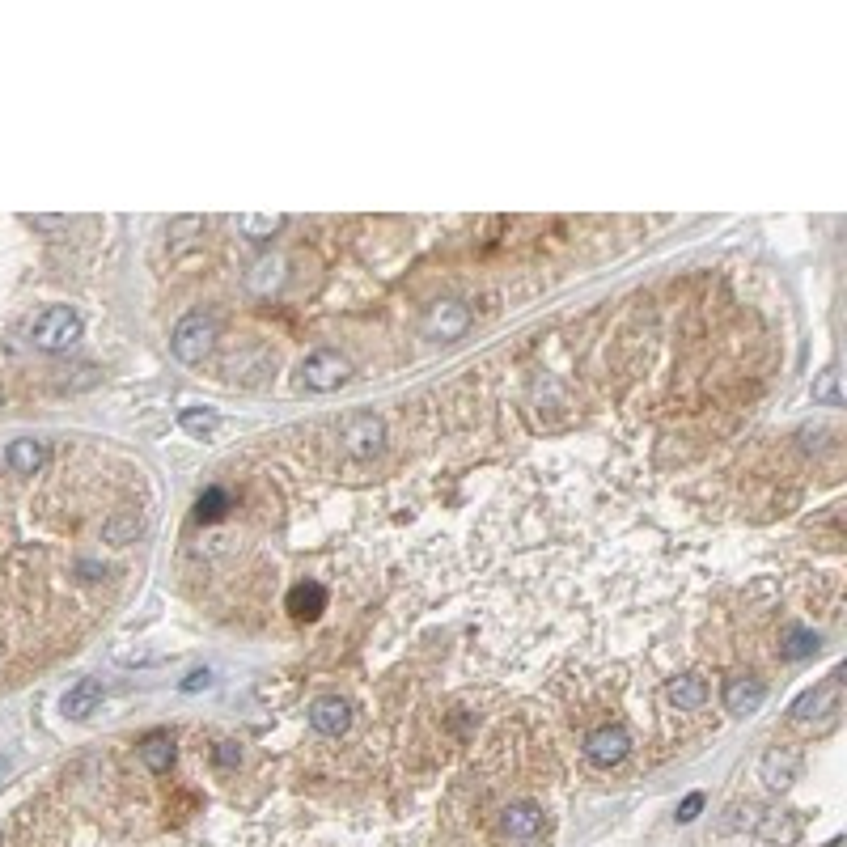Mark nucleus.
Wrapping results in <instances>:
<instances>
[{"mask_svg":"<svg viewBox=\"0 0 847 847\" xmlns=\"http://www.w3.org/2000/svg\"><path fill=\"white\" fill-rule=\"evenodd\" d=\"M30 344L39 352H51V356L72 352L81 344V314L72 310V305H47L30 327Z\"/></svg>","mask_w":847,"mask_h":847,"instance_id":"obj_1","label":"nucleus"},{"mask_svg":"<svg viewBox=\"0 0 847 847\" xmlns=\"http://www.w3.org/2000/svg\"><path fill=\"white\" fill-rule=\"evenodd\" d=\"M216 344V322L208 314H187L174 322L170 331V352L183 360V365H200V360L212 352Z\"/></svg>","mask_w":847,"mask_h":847,"instance_id":"obj_2","label":"nucleus"},{"mask_svg":"<svg viewBox=\"0 0 847 847\" xmlns=\"http://www.w3.org/2000/svg\"><path fill=\"white\" fill-rule=\"evenodd\" d=\"M348 377H352V360L331 352V348H318L301 360V386L314 390V394H331V390L344 386Z\"/></svg>","mask_w":847,"mask_h":847,"instance_id":"obj_3","label":"nucleus"},{"mask_svg":"<svg viewBox=\"0 0 847 847\" xmlns=\"http://www.w3.org/2000/svg\"><path fill=\"white\" fill-rule=\"evenodd\" d=\"M471 322L475 318L462 301H432L424 322H420V331H424V339H432V344H454V339H462L466 331H471Z\"/></svg>","mask_w":847,"mask_h":847,"instance_id":"obj_4","label":"nucleus"},{"mask_svg":"<svg viewBox=\"0 0 847 847\" xmlns=\"http://www.w3.org/2000/svg\"><path fill=\"white\" fill-rule=\"evenodd\" d=\"M339 441H344L348 454L373 458V454H382V449H386V424L377 420L373 411H356V416H348L344 428H339Z\"/></svg>","mask_w":847,"mask_h":847,"instance_id":"obj_5","label":"nucleus"},{"mask_svg":"<svg viewBox=\"0 0 847 847\" xmlns=\"http://www.w3.org/2000/svg\"><path fill=\"white\" fill-rule=\"evenodd\" d=\"M759 780L771 792H788L792 784L801 780V750L792 746H771L763 759H759Z\"/></svg>","mask_w":847,"mask_h":847,"instance_id":"obj_6","label":"nucleus"},{"mask_svg":"<svg viewBox=\"0 0 847 847\" xmlns=\"http://www.w3.org/2000/svg\"><path fill=\"white\" fill-rule=\"evenodd\" d=\"M585 754H589V763H598V767H619L627 754H632V737L619 725H602L585 737Z\"/></svg>","mask_w":847,"mask_h":847,"instance_id":"obj_7","label":"nucleus"},{"mask_svg":"<svg viewBox=\"0 0 847 847\" xmlns=\"http://www.w3.org/2000/svg\"><path fill=\"white\" fill-rule=\"evenodd\" d=\"M839 712V674L831 682H818L814 691H805L797 704H792V720H801V725H809V720H831Z\"/></svg>","mask_w":847,"mask_h":847,"instance_id":"obj_8","label":"nucleus"},{"mask_svg":"<svg viewBox=\"0 0 847 847\" xmlns=\"http://www.w3.org/2000/svg\"><path fill=\"white\" fill-rule=\"evenodd\" d=\"M754 835L771 847H797L801 839V818L788 814V809H763L759 822H754Z\"/></svg>","mask_w":847,"mask_h":847,"instance_id":"obj_9","label":"nucleus"},{"mask_svg":"<svg viewBox=\"0 0 847 847\" xmlns=\"http://www.w3.org/2000/svg\"><path fill=\"white\" fill-rule=\"evenodd\" d=\"M310 725L322 733V737H344L348 725H352V708H348V699H339V695H322L310 704Z\"/></svg>","mask_w":847,"mask_h":847,"instance_id":"obj_10","label":"nucleus"},{"mask_svg":"<svg viewBox=\"0 0 847 847\" xmlns=\"http://www.w3.org/2000/svg\"><path fill=\"white\" fill-rule=\"evenodd\" d=\"M763 699H767L763 678L737 674V678H729V682H725V712H733V716H750V712H759V708H763Z\"/></svg>","mask_w":847,"mask_h":847,"instance_id":"obj_11","label":"nucleus"},{"mask_svg":"<svg viewBox=\"0 0 847 847\" xmlns=\"http://www.w3.org/2000/svg\"><path fill=\"white\" fill-rule=\"evenodd\" d=\"M500 826H504V835L509 839H534V835H543V809L538 805H530V801H517V805H509L500 814Z\"/></svg>","mask_w":847,"mask_h":847,"instance_id":"obj_12","label":"nucleus"},{"mask_svg":"<svg viewBox=\"0 0 847 847\" xmlns=\"http://www.w3.org/2000/svg\"><path fill=\"white\" fill-rule=\"evenodd\" d=\"M322 610H327V589H322L318 581H301L288 589V615L301 619V623H314Z\"/></svg>","mask_w":847,"mask_h":847,"instance_id":"obj_13","label":"nucleus"},{"mask_svg":"<svg viewBox=\"0 0 847 847\" xmlns=\"http://www.w3.org/2000/svg\"><path fill=\"white\" fill-rule=\"evenodd\" d=\"M665 699L678 708V712H699L708 704V682L695 678V674H682V678H670V687H665Z\"/></svg>","mask_w":847,"mask_h":847,"instance_id":"obj_14","label":"nucleus"},{"mask_svg":"<svg viewBox=\"0 0 847 847\" xmlns=\"http://www.w3.org/2000/svg\"><path fill=\"white\" fill-rule=\"evenodd\" d=\"M98 704H102V682H98V678H81L77 687L64 695V716L85 720V716L98 712Z\"/></svg>","mask_w":847,"mask_h":847,"instance_id":"obj_15","label":"nucleus"},{"mask_svg":"<svg viewBox=\"0 0 847 847\" xmlns=\"http://www.w3.org/2000/svg\"><path fill=\"white\" fill-rule=\"evenodd\" d=\"M140 763L153 771V776H161V771H170L174 763V737L170 733H144V742H140Z\"/></svg>","mask_w":847,"mask_h":847,"instance_id":"obj_16","label":"nucleus"},{"mask_svg":"<svg viewBox=\"0 0 847 847\" xmlns=\"http://www.w3.org/2000/svg\"><path fill=\"white\" fill-rule=\"evenodd\" d=\"M5 462L13 466L17 475H34V471H39V466L47 462V449H43V441L22 437V441H13V445L5 449Z\"/></svg>","mask_w":847,"mask_h":847,"instance_id":"obj_17","label":"nucleus"},{"mask_svg":"<svg viewBox=\"0 0 847 847\" xmlns=\"http://www.w3.org/2000/svg\"><path fill=\"white\" fill-rule=\"evenodd\" d=\"M140 530H144V521H140V513H136V509H123V513H115V517L102 526L106 543H136V534H140Z\"/></svg>","mask_w":847,"mask_h":847,"instance_id":"obj_18","label":"nucleus"},{"mask_svg":"<svg viewBox=\"0 0 847 847\" xmlns=\"http://www.w3.org/2000/svg\"><path fill=\"white\" fill-rule=\"evenodd\" d=\"M229 513V492H221V488H208L200 500H195V517L200 521H221Z\"/></svg>","mask_w":847,"mask_h":847,"instance_id":"obj_19","label":"nucleus"},{"mask_svg":"<svg viewBox=\"0 0 847 847\" xmlns=\"http://www.w3.org/2000/svg\"><path fill=\"white\" fill-rule=\"evenodd\" d=\"M814 403H818V407H843V390H839V373H835V369L818 373V382H814Z\"/></svg>","mask_w":847,"mask_h":847,"instance_id":"obj_20","label":"nucleus"},{"mask_svg":"<svg viewBox=\"0 0 847 847\" xmlns=\"http://www.w3.org/2000/svg\"><path fill=\"white\" fill-rule=\"evenodd\" d=\"M178 424H183V432H191V437H208V432L216 428V411L212 407H187L183 416H178Z\"/></svg>","mask_w":847,"mask_h":847,"instance_id":"obj_21","label":"nucleus"},{"mask_svg":"<svg viewBox=\"0 0 847 847\" xmlns=\"http://www.w3.org/2000/svg\"><path fill=\"white\" fill-rule=\"evenodd\" d=\"M780 653H784L788 661H801V657H809V653H818V636L805 632V627H792V632H788V644L780 648Z\"/></svg>","mask_w":847,"mask_h":847,"instance_id":"obj_22","label":"nucleus"},{"mask_svg":"<svg viewBox=\"0 0 847 847\" xmlns=\"http://www.w3.org/2000/svg\"><path fill=\"white\" fill-rule=\"evenodd\" d=\"M280 280H284V259H259V263H255V276H250V284H255L259 293L276 288Z\"/></svg>","mask_w":847,"mask_h":847,"instance_id":"obj_23","label":"nucleus"},{"mask_svg":"<svg viewBox=\"0 0 847 847\" xmlns=\"http://www.w3.org/2000/svg\"><path fill=\"white\" fill-rule=\"evenodd\" d=\"M238 225H242V233H250V238H272V233L284 225V216H238Z\"/></svg>","mask_w":847,"mask_h":847,"instance_id":"obj_24","label":"nucleus"},{"mask_svg":"<svg viewBox=\"0 0 847 847\" xmlns=\"http://www.w3.org/2000/svg\"><path fill=\"white\" fill-rule=\"evenodd\" d=\"M212 759H216V767H221V771H233V767L242 763V750H238V742H216Z\"/></svg>","mask_w":847,"mask_h":847,"instance_id":"obj_25","label":"nucleus"},{"mask_svg":"<svg viewBox=\"0 0 847 847\" xmlns=\"http://www.w3.org/2000/svg\"><path fill=\"white\" fill-rule=\"evenodd\" d=\"M699 809H704V792H691V797L678 805V814H674V818H678V822H695V818H699Z\"/></svg>","mask_w":847,"mask_h":847,"instance_id":"obj_26","label":"nucleus"},{"mask_svg":"<svg viewBox=\"0 0 847 847\" xmlns=\"http://www.w3.org/2000/svg\"><path fill=\"white\" fill-rule=\"evenodd\" d=\"M204 687H212V674H208V670H191V674L183 678V691H187V695L204 691Z\"/></svg>","mask_w":847,"mask_h":847,"instance_id":"obj_27","label":"nucleus"},{"mask_svg":"<svg viewBox=\"0 0 847 847\" xmlns=\"http://www.w3.org/2000/svg\"><path fill=\"white\" fill-rule=\"evenodd\" d=\"M34 229H68V216H30Z\"/></svg>","mask_w":847,"mask_h":847,"instance_id":"obj_28","label":"nucleus"},{"mask_svg":"<svg viewBox=\"0 0 847 847\" xmlns=\"http://www.w3.org/2000/svg\"><path fill=\"white\" fill-rule=\"evenodd\" d=\"M826 847H847V843H843V839H831V843H826Z\"/></svg>","mask_w":847,"mask_h":847,"instance_id":"obj_29","label":"nucleus"},{"mask_svg":"<svg viewBox=\"0 0 847 847\" xmlns=\"http://www.w3.org/2000/svg\"><path fill=\"white\" fill-rule=\"evenodd\" d=\"M0 771H5V763H0Z\"/></svg>","mask_w":847,"mask_h":847,"instance_id":"obj_30","label":"nucleus"}]
</instances>
